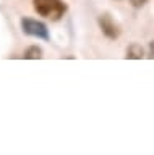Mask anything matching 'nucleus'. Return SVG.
<instances>
[{
	"mask_svg": "<svg viewBox=\"0 0 154 155\" xmlns=\"http://www.w3.org/2000/svg\"><path fill=\"white\" fill-rule=\"evenodd\" d=\"M33 8L39 16L50 21H59L68 12V5L63 0H33Z\"/></svg>",
	"mask_w": 154,
	"mask_h": 155,
	"instance_id": "nucleus-1",
	"label": "nucleus"
},
{
	"mask_svg": "<svg viewBox=\"0 0 154 155\" xmlns=\"http://www.w3.org/2000/svg\"><path fill=\"white\" fill-rule=\"evenodd\" d=\"M20 26H21L23 34H26V36L41 39V41H50V32L46 23L37 21V19L29 18V16H23L20 19Z\"/></svg>",
	"mask_w": 154,
	"mask_h": 155,
	"instance_id": "nucleus-2",
	"label": "nucleus"
},
{
	"mask_svg": "<svg viewBox=\"0 0 154 155\" xmlns=\"http://www.w3.org/2000/svg\"><path fill=\"white\" fill-rule=\"evenodd\" d=\"M98 24H99L101 32H102L107 39H110V41L118 39L120 34H122V29H120V26L114 21V18L110 13H101L98 16Z\"/></svg>",
	"mask_w": 154,
	"mask_h": 155,
	"instance_id": "nucleus-3",
	"label": "nucleus"
},
{
	"mask_svg": "<svg viewBox=\"0 0 154 155\" xmlns=\"http://www.w3.org/2000/svg\"><path fill=\"white\" fill-rule=\"evenodd\" d=\"M125 58L127 60H141L144 58V48L141 47V44L138 42H132L127 47V52H125Z\"/></svg>",
	"mask_w": 154,
	"mask_h": 155,
	"instance_id": "nucleus-4",
	"label": "nucleus"
},
{
	"mask_svg": "<svg viewBox=\"0 0 154 155\" xmlns=\"http://www.w3.org/2000/svg\"><path fill=\"white\" fill-rule=\"evenodd\" d=\"M23 58H26V60H39V58H42V48L37 45H29L23 52Z\"/></svg>",
	"mask_w": 154,
	"mask_h": 155,
	"instance_id": "nucleus-5",
	"label": "nucleus"
},
{
	"mask_svg": "<svg viewBox=\"0 0 154 155\" xmlns=\"http://www.w3.org/2000/svg\"><path fill=\"white\" fill-rule=\"evenodd\" d=\"M130 2V5H132L133 8H141V7H144L149 0H128Z\"/></svg>",
	"mask_w": 154,
	"mask_h": 155,
	"instance_id": "nucleus-6",
	"label": "nucleus"
},
{
	"mask_svg": "<svg viewBox=\"0 0 154 155\" xmlns=\"http://www.w3.org/2000/svg\"><path fill=\"white\" fill-rule=\"evenodd\" d=\"M148 58L154 60V41L149 42V52H148Z\"/></svg>",
	"mask_w": 154,
	"mask_h": 155,
	"instance_id": "nucleus-7",
	"label": "nucleus"
}]
</instances>
